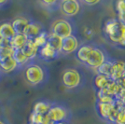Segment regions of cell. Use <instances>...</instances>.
Returning <instances> with one entry per match:
<instances>
[{"mask_svg": "<svg viewBox=\"0 0 125 124\" xmlns=\"http://www.w3.org/2000/svg\"><path fill=\"white\" fill-rule=\"evenodd\" d=\"M104 32L112 42L125 46V24L121 23L119 20L110 19L106 21Z\"/></svg>", "mask_w": 125, "mask_h": 124, "instance_id": "cell-1", "label": "cell"}, {"mask_svg": "<svg viewBox=\"0 0 125 124\" xmlns=\"http://www.w3.org/2000/svg\"><path fill=\"white\" fill-rule=\"evenodd\" d=\"M24 78L31 85H37L43 82L45 78V71L38 64H28L24 69Z\"/></svg>", "mask_w": 125, "mask_h": 124, "instance_id": "cell-2", "label": "cell"}, {"mask_svg": "<svg viewBox=\"0 0 125 124\" xmlns=\"http://www.w3.org/2000/svg\"><path fill=\"white\" fill-rule=\"evenodd\" d=\"M72 25L70 22L63 19H59L52 22V27H51V33L54 36H59L60 38H65L68 36H72Z\"/></svg>", "mask_w": 125, "mask_h": 124, "instance_id": "cell-3", "label": "cell"}, {"mask_svg": "<svg viewBox=\"0 0 125 124\" xmlns=\"http://www.w3.org/2000/svg\"><path fill=\"white\" fill-rule=\"evenodd\" d=\"M62 80L63 85L69 89L77 88L80 84L81 78L79 73L75 69H67L62 73Z\"/></svg>", "mask_w": 125, "mask_h": 124, "instance_id": "cell-4", "label": "cell"}, {"mask_svg": "<svg viewBox=\"0 0 125 124\" xmlns=\"http://www.w3.org/2000/svg\"><path fill=\"white\" fill-rule=\"evenodd\" d=\"M67 110L62 105H53L52 104L51 108L48 112V117L53 123L64 121L67 118Z\"/></svg>", "mask_w": 125, "mask_h": 124, "instance_id": "cell-5", "label": "cell"}, {"mask_svg": "<svg viewBox=\"0 0 125 124\" xmlns=\"http://www.w3.org/2000/svg\"><path fill=\"white\" fill-rule=\"evenodd\" d=\"M105 62V56L104 53L100 49L97 48H94L93 52H91L90 56H89L87 62H85L88 66L92 68H95L97 69L100 67L104 62Z\"/></svg>", "mask_w": 125, "mask_h": 124, "instance_id": "cell-6", "label": "cell"}, {"mask_svg": "<svg viewBox=\"0 0 125 124\" xmlns=\"http://www.w3.org/2000/svg\"><path fill=\"white\" fill-rule=\"evenodd\" d=\"M59 8L62 12L66 16H75L80 10V5L76 0H64L60 2Z\"/></svg>", "mask_w": 125, "mask_h": 124, "instance_id": "cell-7", "label": "cell"}, {"mask_svg": "<svg viewBox=\"0 0 125 124\" xmlns=\"http://www.w3.org/2000/svg\"><path fill=\"white\" fill-rule=\"evenodd\" d=\"M78 41L75 36H70L65 37L62 40V48L61 52H63L64 54H70L72 52H76L78 50Z\"/></svg>", "mask_w": 125, "mask_h": 124, "instance_id": "cell-8", "label": "cell"}, {"mask_svg": "<svg viewBox=\"0 0 125 124\" xmlns=\"http://www.w3.org/2000/svg\"><path fill=\"white\" fill-rule=\"evenodd\" d=\"M125 77V62L123 61H114L112 62V73L110 79L112 81H117Z\"/></svg>", "mask_w": 125, "mask_h": 124, "instance_id": "cell-9", "label": "cell"}, {"mask_svg": "<svg viewBox=\"0 0 125 124\" xmlns=\"http://www.w3.org/2000/svg\"><path fill=\"white\" fill-rule=\"evenodd\" d=\"M41 32H42L41 25H40L38 22L30 21V22L28 23L27 27H26L23 35L27 37L28 40H34Z\"/></svg>", "mask_w": 125, "mask_h": 124, "instance_id": "cell-10", "label": "cell"}, {"mask_svg": "<svg viewBox=\"0 0 125 124\" xmlns=\"http://www.w3.org/2000/svg\"><path fill=\"white\" fill-rule=\"evenodd\" d=\"M38 54L42 59L46 60V61H52L53 59H55L58 56L59 52H57L55 50H53L52 47L49 44H46L44 47H42L38 51Z\"/></svg>", "mask_w": 125, "mask_h": 124, "instance_id": "cell-11", "label": "cell"}, {"mask_svg": "<svg viewBox=\"0 0 125 124\" xmlns=\"http://www.w3.org/2000/svg\"><path fill=\"white\" fill-rule=\"evenodd\" d=\"M29 22L30 21L28 19H26L25 17H17L16 19L12 21L11 25L13 27L16 34H23Z\"/></svg>", "mask_w": 125, "mask_h": 124, "instance_id": "cell-12", "label": "cell"}, {"mask_svg": "<svg viewBox=\"0 0 125 124\" xmlns=\"http://www.w3.org/2000/svg\"><path fill=\"white\" fill-rule=\"evenodd\" d=\"M27 41H28V39L23 34H16L15 36L10 40L11 49L14 51L22 50V48L25 46Z\"/></svg>", "mask_w": 125, "mask_h": 124, "instance_id": "cell-13", "label": "cell"}, {"mask_svg": "<svg viewBox=\"0 0 125 124\" xmlns=\"http://www.w3.org/2000/svg\"><path fill=\"white\" fill-rule=\"evenodd\" d=\"M38 51H39V49L36 46V44L34 43L33 40H28L27 43L25 44V46L23 47L22 50H21V52H23L24 55L29 59V61L35 59L37 56Z\"/></svg>", "mask_w": 125, "mask_h": 124, "instance_id": "cell-14", "label": "cell"}, {"mask_svg": "<svg viewBox=\"0 0 125 124\" xmlns=\"http://www.w3.org/2000/svg\"><path fill=\"white\" fill-rule=\"evenodd\" d=\"M116 103V102H115ZM115 103H97V109L99 112L100 116L103 119H109L111 114L113 112L115 108Z\"/></svg>", "mask_w": 125, "mask_h": 124, "instance_id": "cell-15", "label": "cell"}, {"mask_svg": "<svg viewBox=\"0 0 125 124\" xmlns=\"http://www.w3.org/2000/svg\"><path fill=\"white\" fill-rule=\"evenodd\" d=\"M16 35L11 22H3L0 24V38H5L10 40Z\"/></svg>", "mask_w": 125, "mask_h": 124, "instance_id": "cell-16", "label": "cell"}, {"mask_svg": "<svg viewBox=\"0 0 125 124\" xmlns=\"http://www.w3.org/2000/svg\"><path fill=\"white\" fill-rule=\"evenodd\" d=\"M17 67H19V66L16 63L12 56L9 57V58H7V59L0 62V70H2L3 72L10 73L12 71H14Z\"/></svg>", "mask_w": 125, "mask_h": 124, "instance_id": "cell-17", "label": "cell"}, {"mask_svg": "<svg viewBox=\"0 0 125 124\" xmlns=\"http://www.w3.org/2000/svg\"><path fill=\"white\" fill-rule=\"evenodd\" d=\"M94 50V47L90 46V45H84V46H81L79 49L78 50V52H77V57L78 59L82 62H87L89 56L91 54V52H93Z\"/></svg>", "mask_w": 125, "mask_h": 124, "instance_id": "cell-18", "label": "cell"}, {"mask_svg": "<svg viewBox=\"0 0 125 124\" xmlns=\"http://www.w3.org/2000/svg\"><path fill=\"white\" fill-rule=\"evenodd\" d=\"M52 106V103L49 102H45V101H40L36 103L33 108V112L37 114H40V115H47L49 110Z\"/></svg>", "mask_w": 125, "mask_h": 124, "instance_id": "cell-19", "label": "cell"}, {"mask_svg": "<svg viewBox=\"0 0 125 124\" xmlns=\"http://www.w3.org/2000/svg\"><path fill=\"white\" fill-rule=\"evenodd\" d=\"M62 38L59 36H54L53 34H49L48 35V41L47 43L52 47L53 50H55L57 52H61V48H62Z\"/></svg>", "mask_w": 125, "mask_h": 124, "instance_id": "cell-20", "label": "cell"}, {"mask_svg": "<svg viewBox=\"0 0 125 124\" xmlns=\"http://www.w3.org/2000/svg\"><path fill=\"white\" fill-rule=\"evenodd\" d=\"M12 57H13V59L16 62V63L18 64V66L25 65L26 63L29 62V59L24 55V53L21 52V50L14 51L13 54H12Z\"/></svg>", "mask_w": 125, "mask_h": 124, "instance_id": "cell-21", "label": "cell"}, {"mask_svg": "<svg viewBox=\"0 0 125 124\" xmlns=\"http://www.w3.org/2000/svg\"><path fill=\"white\" fill-rule=\"evenodd\" d=\"M110 81H111V79L108 77H105L103 75H97L95 78V80H94L96 87L99 90H104V88H106V86L109 84Z\"/></svg>", "mask_w": 125, "mask_h": 124, "instance_id": "cell-22", "label": "cell"}, {"mask_svg": "<svg viewBox=\"0 0 125 124\" xmlns=\"http://www.w3.org/2000/svg\"><path fill=\"white\" fill-rule=\"evenodd\" d=\"M97 71H98V75H103V76L110 78L111 73H112V62L105 61L100 67L97 68Z\"/></svg>", "mask_w": 125, "mask_h": 124, "instance_id": "cell-23", "label": "cell"}, {"mask_svg": "<svg viewBox=\"0 0 125 124\" xmlns=\"http://www.w3.org/2000/svg\"><path fill=\"white\" fill-rule=\"evenodd\" d=\"M97 97H98V102H100V103H114L116 102V99L114 98V96H111L109 94H106L102 90H99V92L97 93Z\"/></svg>", "mask_w": 125, "mask_h": 124, "instance_id": "cell-24", "label": "cell"}, {"mask_svg": "<svg viewBox=\"0 0 125 124\" xmlns=\"http://www.w3.org/2000/svg\"><path fill=\"white\" fill-rule=\"evenodd\" d=\"M48 34L47 32L45 31H42L38 36L33 40L34 43L36 44V46L38 48V49H40L42 47H44L46 44H47V41H48Z\"/></svg>", "mask_w": 125, "mask_h": 124, "instance_id": "cell-25", "label": "cell"}, {"mask_svg": "<svg viewBox=\"0 0 125 124\" xmlns=\"http://www.w3.org/2000/svg\"><path fill=\"white\" fill-rule=\"evenodd\" d=\"M13 52L14 50H12L11 48H0V62L12 56Z\"/></svg>", "mask_w": 125, "mask_h": 124, "instance_id": "cell-26", "label": "cell"}, {"mask_svg": "<svg viewBox=\"0 0 125 124\" xmlns=\"http://www.w3.org/2000/svg\"><path fill=\"white\" fill-rule=\"evenodd\" d=\"M39 4L43 6V8L47 9L49 10H53L54 9H56L55 7L59 8L60 2H58V1H40Z\"/></svg>", "mask_w": 125, "mask_h": 124, "instance_id": "cell-27", "label": "cell"}, {"mask_svg": "<svg viewBox=\"0 0 125 124\" xmlns=\"http://www.w3.org/2000/svg\"><path fill=\"white\" fill-rule=\"evenodd\" d=\"M114 124H125V106L123 108H121L119 111V113L117 115L116 119H115Z\"/></svg>", "mask_w": 125, "mask_h": 124, "instance_id": "cell-28", "label": "cell"}, {"mask_svg": "<svg viewBox=\"0 0 125 124\" xmlns=\"http://www.w3.org/2000/svg\"><path fill=\"white\" fill-rule=\"evenodd\" d=\"M43 116L44 115H40V114H37L32 112V114L30 115V123L31 124H41L42 119H43Z\"/></svg>", "mask_w": 125, "mask_h": 124, "instance_id": "cell-29", "label": "cell"}, {"mask_svg": "<svg viewBox=\"0 0 125 124\" xmlns=\"http://www.w3.org/2000/svg\"><path fill=\"white\" fill-rule=\"evenodd\" d=\"M117 10L119 13V17L125 15V1L120 0L117 2Z\"/></svg>", "mask_w": 125, "mask_h": 124, "instance_id": "cell-30", "label": "cell"}, {"mask_svg": "<svg viewBox=\"0 0 125 124\" xmlns=\"http://www.w3.org/2000/svg\"><path fill=\"white\" fill-rule=\"evenodd\" d=\"M0 48H11L10 40L5 38H0Z\"/></svg>", "mask_w": 125, "mask_h": 124, "instance_id": "cell-31", "label": "cell"}, {"mask_svg": "<svg viewBox=\"0 0 125 124\" xmlns=\"http://www.w3.org/2000/svg\"><path fill=\"white\" fill-rule=\"evenodd\" d=\"M116 83L119 85L120 91H125V77L122 78H120V79H119V80H117Z\"/></svg>", "mask_w": 125, "mask_h": 124, "instance_id": "cell-32", "label": "cell"}, {"mask_svg": "<svg viewBox=\"0 0 125 124\" xmlns=\"http://www.w3.org/2000/svg\"><path fill=\"white\" fill-rule=\"evenodd\" d=\"M84 3L87 5H95V4H98L99 1H84Z\"/></svg>", "mask_w": 125, "mask_h": 124, "instance_id": "cell-33", "label": "cell"}, {"mask_svg": "<svg viewBox=\"0 0 125 124\" xmlns=\"http://www.w3.org/2000/svg\"><path fill=\"white\" fill-rule=\"evenodd\" d=\"M7 3H8L7 1H4V0H0V8H1V7H3L4 5H6Z\"/></svg>", "mask_w": 125, "mask_h": 124, "instance_id": "cell-34", "label": "cell"}, {"mask_svg": "<svg viewBox=\"0 0 125 124\" xmlns=\"http://www.w3.org/2000/svg\"><path fill=\"white\" fill-rule=\"evenodd\" d=\"M54 124H66L64 121H62V122H57V123H54Z\"/></svg>", "mask_w": 125, "mask_h": 124, "instance_id": "cell-35", "label": "cell"}, {"mask_svg": "<svg viewBox=\"0 0 125 124\" xmlns=\"http://www.w3.org/2000/svg\"><path fill=\"white\" fill-rule=\"evenodd\" d=\"M0 124H6V123L3 121V120H1V119H0Z\"/></svg>", "mask_w": 125, "mask_h": 124, "instance_id": "cell-36", "label": "cell"}, {"mask_svg": "<svg viewBox=\"0 0 125 124\" xmlns=\"http://www.w3.org/2000/svg\"><path fill=\"white\" fill-rule=\"evenodd\" d=\"M30 124H31V123H30Z\"/></svg>", "mask_w": 125, "mask_h": 124, "instance_id": "cell-37", "label": "cell"}]
</instances>
